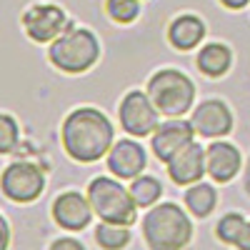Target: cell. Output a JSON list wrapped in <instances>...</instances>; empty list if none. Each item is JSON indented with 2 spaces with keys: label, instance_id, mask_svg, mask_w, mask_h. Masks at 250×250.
Wrapping results in <instances>:
<instances>
[{
  "label": "cell",
  "instance_id": "ac0fdd59",
  "mask_svg": "<svg viewBox=\"0 0 250 250\" xmlns=\"http://www.w3.org/2000/svg\"><path fill=\"white\" fill-rule=\"evenodd\" d=\"M95 240H98V245H100V248H108V250H115V248L128 245V240H130L128 225L103 220V223L95 228Z\"/></svg>",
  "mask_w": 250,
  "mask_h": 250
},
{
  "label": "cell",
  "instance_id": "8fae6325",
  "mask_svg": "<svg viewBox=\"0 0 250 250\" xmlns=\"http://www.w3.org/2000/svg\"><path fill=\"white\" fill-rule=\"evenodd\" d=\"M168 173L173 178V183L178 185H193L203 178V173H208L205 165V150L198 143L185 145L183 150H178L170 160H168Z\"/></svg>",
  "mask_w": 250,
  "mask_h": 250
},
{
  "label": "cell",
  "instance_id": "7c38bea8",
  "mask_svg": "<svg viewBox=\"0 0 250 250\" xmlns=\"http://www.w3.org/2000/svg\"><path fill=\"white\" fill-rule=\"evenodd\" d=\"M93 205L85 200L80 193H62L53 203V218L58 225H62L65 230H80L90 223Z\"/></svg>",
  "mask_w": 250,
  "mask_h": 250
},
{
  "label": "cell",
  "instance_id": "52a82bcc",
  "mask_svg": "<svg viewBox=\"0 0 250 250\" xmlns=\"http://www.w3.org/2000/svg\"><path fill=\"white\" fill-rule=\"evenodd\" d=\"M45 178L30 163H13L3 173V195L15 203H30L43 193Z\"/></svg>",
  "mask_w": 250,
  "mask_h": 250
},
{
  "label": "cell",
  "instance_id": "d4e9b609",
  "mask_svg": "<svg viewBox=\"0 0 250 250\" xmlns=\"http://www.w3.org/2000/svg\"><path fill=\"white\" fill-rule=\"evenodd\" d=\"M8 248V220L0 218V250Z\"/></svg>",
  "mask_w": 250,
  "mask_h": 250
},
{
  "label": "cell",
  "instance_id": "9a60e30c",
  "mask_svg": "<svg viewBox=\"0 0 250 250\" xmlns=\"http://www.w3.org/2000/svg\"><path fill=\"white\" fill-rule=\"evenodd\" d=\"M205 38V25L203 20L195 15H180L170 23L168 30V40L170 45L178 50H193L195 45H200V40Z\"/></svg>",
  "mask_w": 250,
  "mask_h": 250
},
{
  "label": "cell",
  "instance_id": "484cf974",
  "mask_svg": "<svg viewBox=\"0 0 250 250\" xmlns=\"http://www.w3.org/2000/svg\"><path fill=\"white\" fill-rule=\"evenodd\" d=\"M220 3H223L225 8H230V10H240V8L248 5V0H220Z\"/></svg>",
  "mask_w": 250,
  "mask_h": 250
},
{
  "label": "cell",
  "instance_id": "3957f363",
  "mask_svg": "<svg viewBox=\"0 0 250 250\" xmlns=\"http://www.w3.org/2000/svg\"><path fill=\"white\" fill-rule=\"evenodd\" d=\"M50 62L65 73H83L88 70L100 55L98 38L85 28H70L55 38L50 45Z\"/></svg>",
  "mask_w": 250,
  "mask_h": 250
},
{
  "label": "cell",
  "instance_id": "4fadbf2b",
  "mask_svg": "<svg viewBox=\"0 0 250 250\" xmlns=\"http://www.w3.org/2000/svg\"><path fill=\"white\" fill-rule=\"evenodd\" d=\"M108 168L120 180L138 178V173L145 168V150L135 140H120L108 150Z\"/></svg>",
  "mask_w": 250,
  "mask_h": 250
},
{
  "label": "cell",
  "instance_id": "6da1fadb",
  "mask_svg": "<svg viewBox=\"0 0 250 250\" xmlns=\"http://www.w3.org/2000/svg\"><path fill=\"white\" fill-rule=\"evenodd\" d=\"M62 145L73 160L93 163L113 148V125L95 108L73 110L62 123Z\"/></svg>",
  "mask_w": 250,
  "mask_h": 250
},
{
  "label": "cell",
  "instance_id": "30bf717a",
  "mask_svg": "<svg viewBox=\"0 0 250 250\" xmlns=\"http://www.w3.org/2000/svg\"><path fill=\"white\" fill-rule=\"evenodd\" d=\"M193 128L198 135L203 138H218V135H228L233 128V115L228 110L225 103L220 100H205L193 110Z\"/></svg>",
  "mask_w": 250,
  "mask_h": 250
},
{
  "label": "cell",
  "instance_id": "e0dca14e",
  "mask_svg": "<svg viewBox=\"0 0 250 250\" xmlns=\"http://www.w3.org/2000/svg\"><path fill=\"white\" fill-rule=\"evenodd\" d=\"M215 188L208 185V183H193L190 190H185V205L198 215V218H205L210 215V210L215 208Z\"/></svg>",
  "mask_w": 250,
  "mask_h": 250
},
{
  "label": "cell",
  "instance_id": "4316f807",
  "mask_svg": "<svg viewBox=\"0 0 250 250\" xmlns=\"http://www.w3.org/2000/svg\"><path fill=\"white\" fill-rule=\"evenodd\" d=\"M245 190L250 195V163H248V170H245Z\"/></svg>",
  "mask_w": 250,
  "mask_h": 250
},
{
  "label": "cell",
  "instance_id": "ffe728a7",
  "mask_svg": "<svg viewBox=\"0 0 250 250\" xmlns=\"http://www.w3.org/2000/svg\"><path fill=\"white\" fill-rule=\"evenodd\" d=\"M105 10L115 23H133L140 13V5L138 0H108Z\"/></svg>",
  "mask_w": 250,
  "mask_h": 250
},
{
  "label": "cell",
  "instance_id": "277c9868",
  "mask_svg": "<svg viewBox=\"0 0 250 250\" xmlns=\"http://www.w3.org/2000/svg\"><path fill=\"white\" fill-rule=\"evenodd\" d=\"M148 95L153 98L155 108L163 115H170V118H180L183 113L190 110L193 100H195V85L193 80L188 78L180 70L173 68H165L158 70L150 83H148Z\"/></svg>",
  "mask_w": 250,
  "mask_h": 250
},
{
  "label": "cell",
  "instance_id": "7a4b0ae2",
  "mask_svg": "<svg viewBox=\"0 0 250 250\" xmlns=\"http://www.w3.org/2000/svg\"><path fill=\"white\" fill-rule=\"evenodd\" d=\"M190 220L173 203H163L145 215L143 233L153 250H175L190 240Z\"/></svg>",
  "mask_w": 250,
  "mask_h": 250
},
{
  "label": "cell",
  "instance_id": "5bb4252c",
  "mask_svg": "<svg viewBox=\"0 0 250 250\" xmlns=\"http://www.w3.org/2000/svg\"><path fill=\"white\" fill-rule=\"evenodd\" d=\"M205 165L213 180L228 183L240 170V153L230 143H213L210 148H205Z\"/></svg>",
  "mask_w": 250,
  "mask_h": 250
},
{
  "label": "cell",
  "instance_id": "44dd1931",
  "mask_svg": "<svg viewBox=\"0 0 250 250\" xmlns=\"http://www.w3.org/2000/svg\"><path fill=\"white\" fill-rule=\"evenodd\" d=\"M243 228H245V218H243V215L228 213V215L218 223V238H220L223 243L235 245L238 238H240V233H243Z\"/></svg>",
  "mask_w": 250,
  "mask_h": 250
},
{
  "label": "cell",
  "instance_id": "603a6c76",
  "mask_svg": "<svg viewBox=\"0 0 250 250\" xmlns=\"http://www.w3.org/2000/svg\"><path fill=\"white\" fill-rule=\"evenodd\" d=\"M53 250H83V243L80 240H70V238H62V240L53 243Z\"/></svg>",
  "mask_w": 250,
  "mask_h": 250
},
{
  "label": "cell",
  "instance_id": "d6986e66",
  "mask_svg": "<svg viewBox=\"0 0 250 250\" xmlns=\"http://www.w3.org/2000/svg\"><path fill=\"white\" fill-rule=\"evenodd\" d=\"M130 193H133V198H135V203L140 208H148V205H153L160 198L163 185L155 178H150V175H140V178H133Z\"/></svg>",
  "mask_w": 250,
  "mask_h": 250
},
{
  "label": "cell",
  "instance_id": "7402d4cb",
  "mask_svg": "<svg viewBox=\"0 0 250 250\" xmlns=\"http://www.w3.org/2000/svg\"><path fill=\"white\" fill-rule=\"evenodd\" d=\"M18 140V125L15 120L5 113L3 118H0V153H10L13 145Z\"/></svg>",
  "mask_w": 250,
  "mask_h": 250
},
{
  "label": "cell",
  "instance_id": "9c48e42d",
  "mask_svg": "<svg viewBox=\"0 0 250 250\" xmlns=\"http://www.w3.org/2000/svg\"><path fill=\"white\" fill-rule=\"evenodd\" d=\"M193 135H195L193 123H185V120L163 123L160 128H155V135H153V153H155V158L163 160V163H168L178 150H183L185 145L193 143Z\"/></svg>",
  "mask_w": 250,
  "mask_h": 250
},
{
  "label": "cell",
  "instance_id": "2e32d148",
  "mask_svg": "<svg viewBox=\"0 0 250 250\" xmlns=\"http://www.w3.org/2000/svg\"><path fill=\"white\" fill-rule=\"evenodd\" d=\"M198 68L210 75V78H220L228 73V68H230V50H228L223 43H210L205 45L198 55Z\"/></svg>",
  "mask_w": 250,
  "mask_h": 250
},
{
  "label": "cell",
  "instance_id": "ba28073f",
  "mask_svg": "<svg viewBox=\"0 0 250 250\" xmlns=\"http://www.w3.org/2000/svg\"><path fill=\"white\" fill-rule=\"evenodd\" d=\"M23 28L25 33L38 40V43H48V40L58 38L60 30L65 28V13L58 5L43 3V5H33L25 15H23Z\"/></svg>",
  "mask_w": 250,
  "mask_h": 250
},
{
  "label": "cell",
  "instance_id": "cb8c5ba5",
  "mask_svg": "<svg viewBox=\"0 0 250 250\" xmlns=\"http://www.w3.org/2000/svg\"><path fill=\"white\" fill-rule=\"evenodd\" d=\"M238 248H245V250H250V223H245V228H243V233H240V238H238V243H235Z\"/></svg>",
  "mask_w": 250,
  "mask_h": 250
},
{
  "label": "cell",
  "instance_id": "8992f818",
  "mask_svg": "<svg viewBox=\"0 0 250 250\" xmlns=\"http://www.w3.org/2000/svg\"><path fill=\"white\" fill-rule=\"evenodd\" d=\"M158 108L150 95H145L140 90H130L128 95L123 98L120 103V125L123 130H128L130 135H150L155 128H158Z\"/></svg>",
  "mask_w": 250,
  "mask_h": 250
},
{
  "label": "cell",
  "instance_id": "5b68a950",
  "mask_svg": "<svg viewBox=\"0 0 250 250\" xmlns=\"http://www.w3.org/2000/svg\"><path fill=\"white\" fill-rule=\"evenodd\" d=\"M88 200L93 205V213L100 215V220L130 225L135 220V198L130 190L113 180V178H95L88 188Z\"/></svg>",
  "mask_w": 250,
  "mask_h": 250
}]
</instances>
